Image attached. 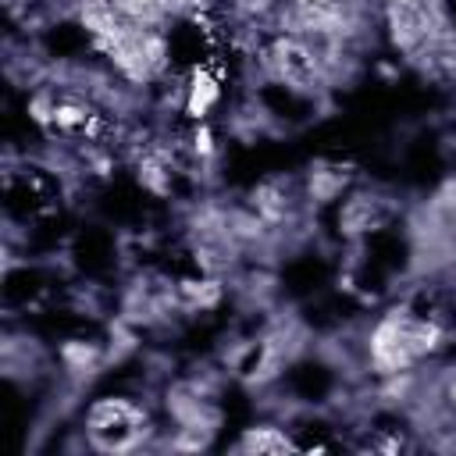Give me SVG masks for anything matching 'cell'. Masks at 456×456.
Returning <instances> with one entry per match:
<instances>
[{
	"instance_id": "6da1fadb",
	"label": "cell",
	"mask_w": 456,
	"mask_h": 456,
	"mask_svg": "<svg viewBox=\"0 0 456 456\" xmlns=\"http://www.w3.org/2000/svg\"><path fill=\"white\" fill-rule=\"evenodd\" d=\"M438 342H442V328L435 321H420L410 317L406 310H392L370 335V360L381 374H403Z\"/></svg>"
},
{
	"instance_id": "7a4b0ae2",
	"label": "cell",
	"mask_w": 456,
	"mask_h": 456,
	"mask_svg": "<svg viewBox=\"0 0 456 456\" xmlns=\"http://www.w3.org/2000/svg\"><path fill=\"white\" fill-rule=\"evenodd\" d=\"M89 438L93 445L107 452H121L142 442L146 435V413L128 399H100L89 410Z\"/></svg>"
},
{
	"instance_id": "3957f363",
	"label": "cell",
	"mask_w": 456,
	"mask_h": 456,
	"mask_svg": "<svg viewBox=\"0 0 456 456\" xmlns=\"http://www.w3.org/2000/svg\"><path fill=\"white\" fill-rule=\"evenodd\" d=\"M264 64H267V71L278 82H285L292 89H314L321 82V68H324V61L317 57V50H310V43L299 39V36L274 39L271 50L264 53Z\"/></svg>"
},
{
	"instance_id": "277c9868",
	"label": "cell",
	"mask_w": 456,
	"mask_h": 456,
	"mask_svg": "<svg viewBox=\"0 0 456 456\" xmlns=\"http://www.w3.org/2000/svg\"><path fill=\"white\" fill-rule=\"evenodd\" d=\"M217 93H221V89H217V78H214V75H207L203 68H196V71H192V78H189L185 114L200 121V118H203V114H207L214 103H217Z\"/></svg>"
},
{
	"instance_id": "5b68a950",
	"label": "cell",
	"mask_w": 456,
	"mask_h": 456,
	"mask_svg": "<svg viewBox=\"0 0 456 456\" xmlns=\"http://www.w3.org/2000/svg\"><path fill=\"white\" fill-rule=\"evenodd\" d=\"M239 449H242V452H289V449H296V445H292L278 428H249V431L242 435Z\"/></svg>"
},
{
	"instance_id": "8992f818",
	"label": "cell",
	"mask_w": 456,
	"mask_h": 456,
	"mask_svg": "<svg viewBox=\"0 0 456 456\" xmlns=\"http://www.w3.org/2000/svg\"><path fill=\"white\" fill-rule=\"evenodd\" d=\"M50 125L61 128V132H78V128L89 125V110H82V107H75V103H57Z\"/></svg>"
},
{
	"instance_id": "52a82bcc",
	"label": "cell",
	"mask_w": 456,
	"mask_h": 456,
	"mask_svg": "<svg viewBox=\"0 0 456 456\" xmlns=\"http://www.w3.org/2000/svg\"><path fill=\"white\" fill-rule=\"evenodd\" d=\"M182 292H185V299L192 306H214L221 299V285L217 281H185Z\"/></svg>"
},
{
	"instance_id": "ba28073f",
	"label": "cell",
	"mask_w": 456,
	"mask_h": 456,
	"mask_svg": "<svg viewBox=\"0 0 456 456\" xmlns=\"http://www.w3.org/2000/svg\"><path fill=\"white\" fill-rule=\"evenodd\" d=\"M64 360L75 367V370H89L96 363V349L89 342H68L64 346Z\"/></svg>"
},
{
	"instance_id": "9c48e42d",
	"label": "cell",
	"mask_w": 456,
	"mask_h": 456,
	"mask_svg": "<svg viewBox=\"0 0 456 456\" xmlns=\"http://www.w3.org/2000/svg\"><path fill=\"white\" fill-rule=\"evenodd\" d=\"M342 175H335V171H317L314 175V182H310V192L317 196V200H331L338 189H342Z\"/></svg>"
},
{
	"instance_id": "30bf717a",
	"label": "cell",
	"mask_w": 456,
	"mask_h": 456,
	"mask_svg": "<svg viewBox=\"0 0 456 456\" xmlns=\"http://www.w3.org/2000/svg\"><path fill=\"white\" fill-rule=\"evenodd\" d=\"M192 142H196V153H203V157H207V153L214 150V142H210V132H207V128H196Z\"/></svg>"
},
{
	"instance_id": "8fae6325",
	"label": "cell",
	"mask_w": 456,
	"mask_h": 456,
	"mask_svg": "<svg viewBox=\"0 0 456 456\" xmlns=\"http://www.w3.org/2000/svg\"><path fill=\"white\" fill-rule=\"evenodd\" d=\"M449 395H452V403H456V381H452V388H449Z\"/></svg>"
}]
</instances>
